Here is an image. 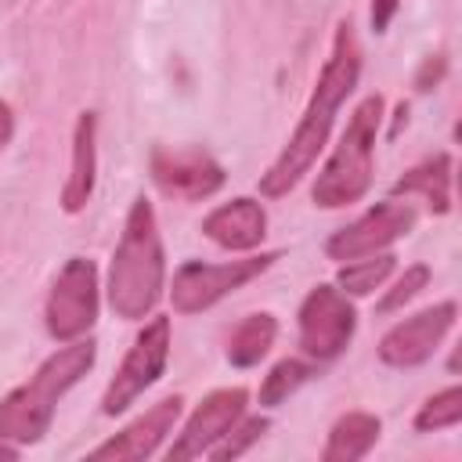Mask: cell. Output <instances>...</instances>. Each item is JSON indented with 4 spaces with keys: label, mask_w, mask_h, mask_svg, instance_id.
Returning <instances> with one entry per match:
<instances>
[{
    "label": "cell",
    "mask_w": 462,
    "mask_h": 462,
    "mask_svg": "<svg viewBox=\"0 0 462 462\" xmlns=\"http://www.w3.org/2000/svg\"><path fill=\"white\" fill-rule=\"evenodd\" d=\"M170 357V318H152L130 343L123 365L116 368L105 397H101V411L105 415H119L126 411L166 368Z\"/></svg>",
    "instance_id": "8"
},
{
    "label": "cell",
    "mask_w": 462,
    "mask_h": 462,
    "mask_svg": "<svg viewBox=\"0 0 462 462\" xmlns=\"http://www.w3.org/2000/svg\"><path fill=\"white\" fill-rule=\"evenodd\" d=\"M11 137H14V112H11V105L0 97V152L11 144Z\"/></svg>",
    "instance_id": "26"
},
{
    "label": "cell",
    "mask_w": 462,
    "mask_h": 462,
    "mask_svg": "<svg viewBox=\"0 0 462 462\" xmlns=\"http://www.w3.org/2000/svg\"><path fill=\"white\" fill-rule=\"evenodd\" d=\"M310 365L307 361H296V357H285V361H278L267 375H263V383H260V404L263 408H278L282 401H289V393H296L307 379H310Z\"/></svg>",
    "instance_id": "20"
},
{
    "label": "cell",
    "mask_w": 462,
    "mask_h": 462,
    "mask_svg": "<svg viewBox=\"0 0 462 462\" xmlns=\"http://www.w3.org/2000/svg\"><path fill=\"white\" fill-rule=\"evenodd\" d=\"M47 332L58 343L83 339L97 321V267L87 256H69L58 271L47 303H43Z\"/></svg>",
    "instance_id": "5"
},
{
    "label": "cell",
    "mask_w": 462,
    "mask_h": 462,
    "mask_svg": "<svg viewBox=\"0 0 462 462\" xmlns=\"http://www.w3.org/2000/svg\"><path fill=\"white\" fill-rule=\"evenodd\" d=\"M267 426H271V422H267V415H242V419H238V422H235V426H231V430H227V433H224V437H220L206 455H209V458H217V462L238 458V455H245V451H249V448L267 433Z\"/></svg>",
    "instance_id": "22"
},
{
    "label": "cell",
    "mask_w": 462,
    "mask_h": 462,
    "mask_svg": "<svg viewBox=\"0 0 462 462\" xmlns=\"http://www.w3.org/2000/svg\"><path fill=\"white\" fill-rule=\"evenodd\" d=\"M357 76H361V47H357L354 25L350 22H339L336 25V36H332V51H328V58H325V65L318 72V83L310 90V101H307V108H303L292 137L285 141V148L278 152V159L260 177V195H267V199L289 195L303 180V173H310L318 152L328 141V130L336 123L339 105L357 87Z\"/></svg>",
    "instance_id": "1"
},
{
    "label": "cell",
    "mask_w": 462,
    "mask_h": 462,
    "mask_svg": "<svg viewBox=\"0 0 462 462\" xmlns=\"http://www.w3.org/2000/svg\"><path fill=\"white\" fill-rule=\"evenodd\" d=\"M274 336H278V321L274 314L260 310V314H249L238 321V328L231 332L227 339V361L235 368H253L267 357V350L274 346Z\"/></svg>",
    "instance_id": "18"
},
{
    "label": "cell",
    "mask_w": 462,
    "mask_h": 462,
    "mask_svg": "<svg viewBox=\"0 0 462 462\" xmlns=\"http://www.w3.org/2000/svg\"><path fill=\"white\" fill-rule=\"evenodd\" d=\"M390 195H422L433 213H448L451 209V155L433 152L430 159L411 166L404 177H397Z\"/></svg>",
    "instance_id": "16"
},
{
    "label": "cell",
    "mask_w": 462,
    "mask_h": 462,
    "mask_svg": "<svg viewBox=\"0 0 462 462\" xmlns=\"http://www.w3.org/2000/svg\"><path fill=\"white\" fill-rule=\"evenodd\" d=\"M274 260H278V253H260V256L227 260V263L188 260V263L177 267L173 285H170L173 310H177V314H199V310L213 307L217 300H224L227 292H235V289H242L245 282H253L256 274H263Z\"/></svg>",
    "instance_id": "6"
},
{
    "label": "cell",
    "mask_w": 462,
    "mask_h": 462,
    "mask_svg": "<svg viewBox=\"0 0 462 462\" xmlns=\"http://www.w3.org/2000/svg\"><path fill=\"white\" fill-rule=\"evenodd\" d=\"M379 430H383V422L375 415H368V411H346L328 430V440L321 448V458L325 462H357V458H365L375 448Z\"/></svg>",
    "instance_id": "17"
},
{
    "label": "cell",
    "mask_w": 462,
    "mask_h": 462,
    "mask_svg": "<svg viewBox=\"0 0 462 462\" xmlns=\"http://www.w3.org/2000/svg\"><path fill=\"white\" fill-rule=\"evenodd\" d=\"M152 180L184 202L209 199L224 184V166L202 148H155L152 152Z\"/></svg>",
    "instance_id": "12"
},
{
    "label": "cell",
    "mask_w": 462,
    "mask_h": 462,
    "mask_svg": "<svg viewBox=\"0 0 462 462\" xmlns=\"http://www.w3.org/2000/svg\"><path fill=\"white\" fill-rule=\"evenodd\" d=\"M166 289V256L155 224V209L144 195L130 202L119 245L108 267V307L123 321H141L155 310Z\"/></svg>",
    "instance_id": "2"
},
{
    "label": "cell",
    "mask_w": 462,
    "mask_h": 462,
    "mask_svg": "<svg viewBox=\"0 0 462 462\" xmlns=\"http://www.w3.org/2000/svg\"><path fill=\"white\" fill-rule=\"evenodd\" d=\"M97 346L94 339H72L54 350L22 386H14L0 401V440L11 444H36L54 422V408L94 365Z\"/></svg>",
    "instance_id": "3"
},
{
    "label": "cell",
    "mask_w": 462,
    "mask_h": 462,
    "mask_svg": "<svg viewBox=\"0 0 462 462\" xmlns=\"http://www.w3.org/2000/svg\"><path fill=\"white\" fill-rule=\"evenodd\" d=\"M300 350L314 361H332L346 350L357 328V310L339 285H314L300 303Z\"/></svg>",
    "instance_id": "7"
},
{
    "label": "cell",
    "mask_w": 462,
    "mask_h": 462,
    "mask_svg": "<svg viewBox=\"0 0 462 462\" xmlns=\"http://www.w3.org/2000/svg\"><path fill=\"white\" fill-rule=\"evenodd\" d=\"M180 397H162L159 404H152L144 415H137L126 430H119L116 437H108L105 444H97L90 451V458H112V462H141L148 455L159 451V444L173 433L177 419H180Z\"/></svg>",
    "instance_id": "13"
},
{
    "label": "cell",
    "mask_w": 462,
    "mask_h": 462,
    "mask_svg": "<svg viewBox=\"0 0 462 462\" xmlns=\"http://www.w3.org/2000/svg\"><path fill=\"white\" fill-rule=\"evenodd\" d=\"M94 180H97V112H79L72 130V162L61 188V209L79 213L94 195Z\"/></svg>",
    "instance_id": "15"
},
{
    "label": "cell",
    "mask_w": 462,
    "mask_h": 462,
    "mask_svg": "<svg viewBox=\"0 0 462 462\" xmlns=\"http://www.w3.org/2000/svg\"><path fill=\"white\" fill-rule=\"evenodd\" d=\"M0 458H18V448H11L7 440H0Z\"/></svg>",
    "instance_id": "27"
},
{
    "label": "cell",
    "mask_w": 462,
    "mask_h": 462,
    "mask_svg": "<svg viewBox=\"0 0 462 462\" xmlns=\"http://www.w3.org/2000/svg\"><path fill=\"white\" fill-rule=\"evenodd\" d=\"M444 72H448V61L440 58V54H433V58H426L422 65H419V72H415V90H433L440 79H444Z\"/></svg>",
    "instance_id": "24"
},
{
    "label": "cell",
    "mask_w": 462,
    "mask_h": 462,
    "mask_svg": "<svg viewBox=\"0 0 462 462\" xmlns=\"http://www.w3.org/2000/svg\"><path fill=\"white\" fill-rule=\"evenodd\" d=\"M202 235L209 242H217L227 253H249L263 242L267 235V213L256 199L238 195L224 206H217L206 220H202Z\"/></svg>",
    "instance_id": "14"
},
{
    "label": "cell",
    "mask_w": 462,
    "mask_h": 462,
    "mask_svg": "<svg viewBox=\"0 0 462 462\" xmlns=\"http://www.w3.org/2000/svg\"><path fill=\"white\" fill-rule=\"evenodd\" d=\"M245 390L242 386H227V390H213L199 401V408L191 411V419L184 422V430L177 433V440L170 444L166 458L170 462H188L206 455L242 415H245Z\"/></svg>",
    "instance_id": "11"
},
{
    "label": "cell",
    "mask_w": 462,
    "mask_h": 462,
    "mask_svg": "<svg viewBox=\"0 0 462 462\" xmlns=\"http://www.w3.org/2000/svg\"><path fill=\"white\" fill-rule=\"evenodd\" d=\"M397 7H401V0H372V29L386 32L393 14H397Z\"/></svg>",
    "instance_id": "25"
},
{
    "label": "cell",
    "mask_w": 462,
    "mask_h": 462,
    "mask_svg": "<svg viewBox=\"0 0 462 462\" xmlns=\"http://www.w3.org/2000/svg\"><path fill=\"white\" fill-rule=\"evenodd\" d=\"M393 267H397V256L386 253V249L383 253H372V256H357V260H350V263L339 267L336 285L346 296H368L372 289H379L393 274Z\"/></svg>",
    "instance_id": "19"
},
{
    "label": "cell",
    "mask_w": 462,
    "mask_h": 462,
    "mask_svg": "<svg viewBox=\"0 0 462 462\" xmlns=\"http://www.w3.org/2000/svg\"><path fill=\"white\" fill-rule=\"evenodd\" d=\"M411 227H415V206L386 199V202H375L372 209H365L354 224L339 227L325 242V253H328V260H339V263L372 256V253H383L386 245H393L397 238H404Z\"/></svg>",
    "instance_id": "9"
},
{
    "label": "cell",
    "mask_w": 462,
    "mask_h": 462,
    "mask_svg": "<svg viewBox=\"0 0 462 462\" xmlns=\"http://www.w3.org/2000/svg\"><path fill=\"white\" fill-rule=\"evenodd\" d=\"M426 282H430V267H426V263H411V267L393 282V289H386V296L375 303V310H379V314H390V310L404 307L408 300H415V296L426 289Z\"/></svg>",
    "instance_id": "23"
},
{
    "label": "cell",
    "mask_w": 462,
    "mask_h": 462,
    "mask_svg": "<svg viewBox=\"0 0 462 462\" xmlns=\"http://www.w3.org/2000/svg\"><path fill=\"white\" fill-rule=\"evenodd\" d=\"M379 123H383V97L368 94L346 119L339 144L332 148V155L325 159V166L310 188V199L318 209H343V206L365 199V191L372 188V159H375Z\"/></svg>",
    "instance_id": "4"
},
{
    "label": "cell",
    "mask_w": 462,
    "mask_h": 462,
    "mask_svg": "<svg viewBox=\"0 0 462 462\" xmlns=\"http://www.w3.org/2000/svg\"><path fill=\"white\" fill-rule=\"evenodd\" d=\"M462 422V386H448L433 393L419 411H415V430L433 433V430H451Z\"/></svg>",
    "instance_id": "21"
},
{
    "label": "cell",
    "mask_w": 462,
    "mask_h": 462,
    "mask_svg": "<svg viewBox=\"0 0 462 462\" xmlns=\"http://www.w3.org/2000/svg\"><path fill=\"white\" fill-rule=\"evenodd\" d=\"M458 307L451 300L433 303L404 321H397L383 339H379V361L390 368H415L422 361L433 357V350L440 346V339L451 332Z\"/></svg>",
    "instance_id": "10"
}]
</instances>
